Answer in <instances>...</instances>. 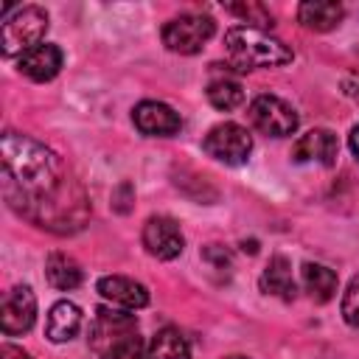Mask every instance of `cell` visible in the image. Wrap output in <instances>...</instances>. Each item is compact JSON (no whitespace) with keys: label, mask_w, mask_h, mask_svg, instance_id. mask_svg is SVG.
<instances>
[{"label":"cell","mask_w":359,"mask_h":359,"mask_svg":"<svg viewBox=\"0 0 359 359\" xmlns=\"http://www.w3.org/2000/svg\"><path fill=\"white\" fill-rule=\"evenodd\" d=\"M3 154V194L8 205L34 224L53 233L81 230L90 208L79 185L65 177L59 157L39 140L6 132Z\"/></svg>","instance_id":"1"},{"label":"cell","mask_w":359,"mask_h":359,"mask_svg":"<svg viewBox=\"0 0 359 359\" xmlns=\"http://www.w3.org/2000/svg\"><path fill=\"white\" fill-rule=\"evenodd\" d=\"M224 50L233 70H258V67H280L294 59L292 48L278 36L266 34L255 25H233L224 34Z\"/></svg>","instance_id":"2"},{"label":"cell","mask_w":359,"mask_h":359,"mask_svg":"<svg viewBox=\"0 0 359 359\" xmlns=\"http://www.w3.org/2000/svg\"><path fill=\"white\" fill-rule=\"evenodd\" d=\"M48 31V11L42 6H20L11 14L3 17L0 25V50L3 56H25L36 45H42V36Z\"/></svg>","instance_id":"3"},{"label":"cell","mask_w":359,"mask_h":359,"mask_svg":"<svg viewBox=\"0 0 359 359\" xmlns=\"http://www.w3.org/2000/svg\"><path fill=\"white\" fill-rule=\"evenodd\" d=\"M216 22L208 14H180L163 25V45L174 53L191 56L199 53L202 45L213 36Z\"/></svg>","instance_id":"4"},{"label":"cell","mask_w":359,"mask_h":359,"mask_svg":"<svg viewBox=\"0 0 359 359\" xmlns=\"http://www.w3.org/2000/svg\"><path fill=\"white\" fill-rule=\"evenodd\" d=\"M202 149L224 165H241V163H247V157L252 151V137L244 126H238L233 121H224V123H216L205 135Z\"/></svg>","instance_id":"5"},{"label":"cell","mask_w":359,"mask_h":359,"mask_svg":"<svg viewBox=\"0 0 359 359\" xmlns=\"http://www.w3.org/2000/svg\"><path fill=\"white\" fill-rule=\"evenodd\" d=\"M250 123L269 137H286L297 129V112L278 95H258L250 104Z\"/></svg>","instance_id":"6"},{"label":"cell","mask_w":359,"mask_h":359,"mask_svg":"<svg viewBox=\"0 0 359 359\" xmlns=\"http://www.w3.org/2000/svg\"><path fill=\"white\" fill-rule=\"evenodd\" d=\"M36 320V297L31 292V286H11L3 294V306H0V328L6 337H17L31 331Z\"/></svg>","instance_id":"7"},{"label":"cell","mask_w":359,"mask_h":359,"mask_svg":"<svg viewBox=\"0 0 359 359\" xmlns=\"http://www.w3.org/2000/svg\"><path fill=\"white\" fill-rule=\"evenodd\" d=\"M143 247L149 250V255H154L160 261H171L182 252L185 238H182L180 224L171 216L157 213V216H149L143 224Z\"/></svg>","instance_id":"8"},{"label":"cell","mask_w":359,"mask_h":359,"mask_svg":"<svg viewBox=\"0 0 359 359\" xmlns=\"http://www.w3.org/2000/svg\"><path fill=\"white\" fill-rule=\"evenodd\" d=\"M132 121L143 135H151V137H168L182 129L180 112H174L163 101H140L132 112Z\"/></svg>","instance_id":"9"},{"label":"cell","mask_w":359,"mask_h":359,"mask_svg":"<svg viewBox=\"0 0 359 359\" xmlns=\"http://www.w3.org/2000/svg\"><path fill=\"white\" fill-rule=\"evenodd\" d=\"M337 135L331 129H309L300 135L292 146L294 163H317V165H334L337 160Z\"/></svg>","instance_id":"10"},{"label":"cell","mask_w":359,"mask_h":359,"mask_svg":"<svg viewBox=\"0 0 359 359\" xmlns=\"http://www.w3.org/2000/svg\"><path fill=\"white\" fill-rule=\"evenodd\" d=\"M132 331H137L135 314H126V311H115V309H104L101 306L95 311L93 325H90V345L101 353L109 342H115V339H121V337H126Z\"/></svg>","instance_id":"11"},{"label":"cell","mask_w":359,"mask_h":359,"mask_svg":"<svg viewBox=\"0 0 359 359\" xmlns=\"http://www.w3.org/2000/svg\"><path fill=\"white\" fill-rule=\"evenodd\" d=\"M98 294L104 300H109L112 306H121L126 311L149 306V289L143 283L126 278V275H104L98 280Z\"/></svg>","instance_id":"12"},{"label":"cell","mask_w":359,"mask_h":359,"mask_svg":"<svg viewBox=\"0 0 359 359\" xmlns=\"http://www.w3.org/2000/svg\"><path fill=\"white\" fill-rule=\"evenodd\" d=\"M62 50L50 42L36 45L34 50H28L20 59V73H25L31 81H50L59 70H62Z\"/></svg>","instance_id":"13"},{"label":"cell","mask_w":359,"mask_h":359,"mask_svg":"<svg viewBox=\"0 0 359 359\" xmlns=\"http://www.w3.org/2000/svg\"><path fill=\"white\" fill-rule=\"evenodd\" d=\"M345 8L342 3L334 0H306L297 6V20L309 28V31H331L342 22Z\"/></svg>","instance_id":"14"},{"label":"cell","mask_w":359,"mask_h":359,"mask_svg":"<svg viewBox=\"0 0 359 359\" xmlns=\"http://www.w3.org/2000/svg\"><path fill=\"white\" fill-rule=\"evenodd\" d=\"M261 292L280 297V300H292L297 294L294 286V275H292V264L286 255H272L266 269L261 272Z\"/></svg>","instance_id":"15"},{"label":"cell","mask_w":359,"mask_h":359,"mask_svg":"<svg viewBox=\"0 0 359 359\" xmlns=\"http://www.w3.org/2000/svg\"><path fill=\"white\" fill-rule=\"evenodd\" d=\"M81 328V309L70 300H59L50 311H48V323H45V337L50 342H67L79 334Z\"/></svg>","instance_id":"16"},{"label":"cell","mask_w":359,"mask_h":359,"mask_svg":"<svg viewBox=\"0 0 359 359\" xmlns=\"http://www.w3.org/2000/svg\"><path fill=\"white\" fill-rule=\"evenodd\" d=\"M300 280H303V289L311 294V300L317 303H328L334 294H337V286H339V278L334 269L323 266V264H311L306 261L303 269H300Z\"/></svg>","instance_id":"17"},{"label":"cell","mask_w":359,"mask_h":359,"mask_svg":"<svg viewBox=\"0 0 359 359\" xmlns=\"http://www.w3.org/2000/svg\"><path fill=\"white\" fill-rule=\"evenodd\" d=\"M45 278L53 289L59 292H70L81 283V266L76 258H70L67 252H50L48 261H45Z\"/></svg>","instance_id":"18"},{"label":"cell","mask_w":359,"mask_h":359,"mask_svg":"<svg viewBox=\"0 0 359 359\" xmlns=\"http://www.w3.org/2000/svg\"><path fill=\"white\" fill-rule=\"evenodd\" d=\"M146 359H191V348L185 342V337L177 328H160L149 348H146Z\"/></svg>","instance_id":"19"},{"label":"cell","mask_w":359,"mask_h":359,"mask_svg":"<svg viewBox=\"0 0 359 359\" xmlns=\"http://www.w3.org/2000/svg\"><path fill=\"white\" fill-rule=\"evenodd\" d=\"M205 93H208V101H210L216 109H222V112H230V109H236V107L244 104V87H241V81H236V79L227 76V73L210 79Z\"/></svg>","instance_id":"20"},{"label":"cell","mask_w":359,"mask_h":359,"mask_svg":"<svg viewBox=\"0 0 359 359\" xmlns=\"http://www.w3.org/2000/svg\"><path fill=\"white\" fill-rule=\"evenodd\" d=\"M98 356H101V359H146V353H143V339L137 337V331H132V334H126V337L109 342Z\"/></svg>","instance_id":"21"},{"label":"cell","mask_w":359,"mask_h":359,"mask_svg":"<svg viewBox=\"0 0 359 359\" xmlns=\"http://www.w3.org/2000/svg\"><path fill=\"white\" fill-rule=\"evenodd\" d=\"M342 317L351 328H359V275L348 283V289L342 294Z\"/></svg>","instance_id":"22"},{"label":"cell","mask_w":359,"mask_h":359,"mask_svg":"<svg viewBox=\"0 0 359 359\" xmlns=\"http://www.w3.org/2000/svg\"><path fill=\"white\" fill-rule=\"evenodd\" d=\"M227 11L244 17L247 22H255V25H272V11L261 3H241V6H227Z\"/></svg>","instance_id":"23"},{"label":"cell","mask_w":359,"mask_h":359,"mask_svg":"<svg viewBox=\"0 0 359 359\" xmlns=\"http://www.w3.org/2000/svg\"><path fill=\"white\" fill-rule=\"evenodd\" d=\"M0 359H31L22 348H17V345H0Z\"/></svg>","instance_id":"24"},{"label":"cell","mask_w":359,"mask_h":359,"mask_svg":"<svg viewBox=\"0 0 359 359\" xmlns=\"http://www.w3.org/2000/svg\"><path fill=\"white\" fill-rule=\"evenodd\" d=\"M348 146H351V151H353V157L359 160V123L351 129V137H348Z\"/></svg>","instance_id":"25"},{"label":"cell","mask_w":359,"mask_h":359,"mask_svg":"<svg viewBox=\"0 0 359 359\" xmlns=\"http://www.w3.org/2000/svg\"><path fill=\"white\" fill-rule=\"evenodd\" d=\"M227 359H247V356H227Z\"/></svg>","instance_id":"26"}]
</instances>
